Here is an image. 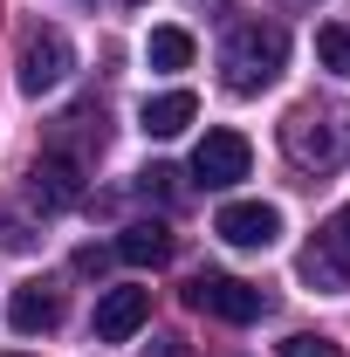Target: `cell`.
Returning a JSON list of instances; mask_svg holds the SVG:
<instances>
[{
  "label": "cell",
  "mask_w": 350,
  "mask_h": 357,
  "mask_svg": "<svg viewBox=\"0 0 350 357\" xmlns=\"http://www.w3.org/2000/svg\"><path fill=\"white\" fill-rule=\"evenodd\" d=\"M316 55H323V69H330V76H344V83H350V28H337V21H330V28H316Z\"/></svg>",
  "instance_id": "14"
},
{
  "label": "cell",
  "mask_w": 350,
  "mask_h": 357,
  "mask_svg": "<svg viewBox=\"0 0 350 357\" xmlns=\"http://www.w3.org/2000/svg\"><path fill=\"white\" fill-rule=\"evenodd\" d=\"M7 323H14L21 337H42V330H55V323H62V296H55V289H42V282H28V289H14Z\"/></svg>",
  "instance_id": "10"
},
{
  "label": "cell",
  "mask_w": 350,
  "mask_h": 357,
  "mask_svg": "<svg viewBox=\"0 0 350 357\" xmlns=\"http://www.w3.org/2000/svg\"><path fill=\"white\" fill-rule=\"evenodd\" d=\"M144 62H151L158 76L185 69V62H192V35H185V28H151V42H144Z\"/></svg>",
  "instance_id": "13"
},
{
  "label": "cell",
  "mask_w": 350,
  "mask_h": 357,
  "mask_svg": "<svg viewBox=\"0 0 350 357\" xmlns=\"http://www.w3.org/2000/svg\"><path fill=\"white\" fill-rule=\"evenodd\" d=\"M151 323V289H103L96 303V344H131Z\"/></svg>",
  "instance_id": "7"
},
{
  "label": "cell",
  "mask_w": 350,
  "mask_h": 357,
  "mask_svg": "<svg viewBox=\"0 0 350 357\" xmlns=\"http://www.w3.org/2000/svg\"><path fill=\"white\" fill-rule=\"evenodd\" d=\"M185 303H192L199 316H220V323H254V316L268 310V296L254 289V282L220 275V268H206V275H192V282H185Z\"/></svg>",
  "instance_id": "2"
},
{
  "label": "cell",
  "mask_w": 350,
  "mask_h": 357,
  "mask_svg": "<svg viewBox=\"0 0 350 357\" xmlns=\"http://www.w3.org/2000/svg\"><path fill=\"white\" fill-rule=\"evenodd\" d=\"M28 192H35L42 206H76V199H83V178H76V158H62V151L35 158V172H28Z\"/></svg>",
  "instance_id": "9"
},
{
  "label": "cell",
  "mask_w": 350,
  "mask_h": 357,
  "mask_svg": "<svg viewBox=\"0 0 350 357\" xmlns=\"http://www.w3.org/2000/svg\"><path fill=\"white\" fill-rule=\"evenodd\" d=\"M289 62V35L275 21H241L227 42H220V69H227V89L234 96H261Z\"/></svg>",
  "instance_id": "1"
},
{
  "label": "cell",
  "mask_w": 350,
  "mask_h": 357,
  "mask_svg": "<svg viewBox=\"0 0 350 357\" xmlns=\"http://www.w3.org/2000/svg\"><path fill=\"white\" fill-rule=\"evenodd\" d=\"M192 117H199V96H192V89H165V96L144 103V131L151 137H178Z\"/></svg>",
  "instance_id": "12"
},
{
  "label": "cell",
  "mask_w": 350,
  "mask_h": 357,
  "mask_svg": "<svg viewBox=\"0 0 350 357\" xmlns=\"http://www.w3.org/2000/svg\"><path fill=\"white\" fill-rule=\"evenodd\" d=\"M303 282L309 289H350V206H337L330 220L316 227V241L303 248Z\"/></svg>",
  "instance_id": "3"
},
{
  "label": "cell",
  "mask_w": 350,
  "mask_h": 357,
  "mask_svg": "<svg viewBox=\"0 0 350 357\" xmlns=\"http://www.w3.org/2000/svg\"><path fill=\"white\" fill-rule=\"evenodd\" d=\"M69 69H76V48H69V35H62V28H35V35L21 42V89H28V96L55 89Z\"/></svg>",
  "instance_id": "6"
},
{
  "label": "cell",
  "mask_w": 350,
  "mask_h": 357,
  "mask_svg": "<svg viewBox=\"0 0 350 357\" xmlns=\"http://www.w3.org/2000/svg\"><path fill=\"white\" fill-rule=\"evenodd\" d=\"M248 165H254V151H248V137H241V131H206V137H199V151H192V178H199L206 192L241 185Z\"/></svg>",
  "instance_id": "5"
},
{
  "label": "cell",
  "mask_w": 350,
  "mask_h": 357,
  "mask_svg": "<svg viewBox=\"0 0 350 357\" xmlns=\"http://www.w3.org/2000/svg\"><path fill=\"white\" fill-rule=\"evenodd\" d=\"M282 151H289L296 165H337V158H344V131H337L330 110L303 103V110H289V124H282Z\"/></svg>",
  "instance_id": "4"
},
{
  "label": "cell",
  "mask_w": 350,
  "mask_h": 357,
  "mask_svg": "<svg viewBox=\"0 0 350 357\" xmlns=\"http://www.w3.org/2000/svg\"><path fill=\"white\" fill-rule=\"evenodd\" d=\"M172 178H178V172H165V165H151V172H137V185H144V192H172Z\"/></svg>",
  "instance_id": "16"
},
{
  "label": "cell",
  "mask_w": 350,
  "mask_h": 357,
  "mask_svg": "<svg viewBox=\"0 0 350 357\" xmlns=\"http://www.w3.org/2000/svg\"><path fill=\"white\" fill-rule=\"evenodd\" d=\"M117 255H124L131 268H165L172 261V234H165L158 220H137V227L117 234Z\"/></svg>",
  "instance_id": "11"
},
{
  "label": "cell",
  "mask_w": 350,
  "mask_h": 357,
  "mask_svg": "<svg viewBox=\"0 0 350 357\" xmlns=\"http://www.w3.org/2000/svg\"><path fill=\"white\" fill-rule=\"evenodd\" d=\"M220 241H234V248H275V234H282V213L268 206V199H234V206H220Z\"/></svg>",
  "instance_id": "8"
},
{
  "label": "cell",
  "mask_w": 350,
  "mask_h": 357,
  "mask_svg": "<svg viewBox=\"0 0 350 357\" xmlns=\"http://www.w3.org/2000/svg\"><path fill=\"white\" fill-rule=\"evenodd\" d=\"M282 357H344V344L323 330H296V337H282Z\"/></svg>",
  "instance_id": "15"
},
{
  "label": "cell",
  "mask_w": 350,
  "mask_h": 357,
  "mask_svg": "<svg viewBox=\"0 0 350 357\" xmlns=\"http://www.w3.org/2000/svg\"><path fill=\"white\" fill-rule=\"evenodd\" d=\"M144 357H192V351H185L178 337H151V344H144Z\"/></svg>",
  "instance_id": "17"
},
{
  "label": "cell",
  "mask_w": 350,
  "mask_h": 357,
  "mask_svg": "<svg viewBox=\"0 0 350 357\" xmlns=\"http://www.w3.org/2000/svg\"><path fill=\"white\" fill-rule=\"evenodd\" d=\"M14 357H21V351H14Z\"/></svg>",
  "instance_id": "18"
}]
</instances>
